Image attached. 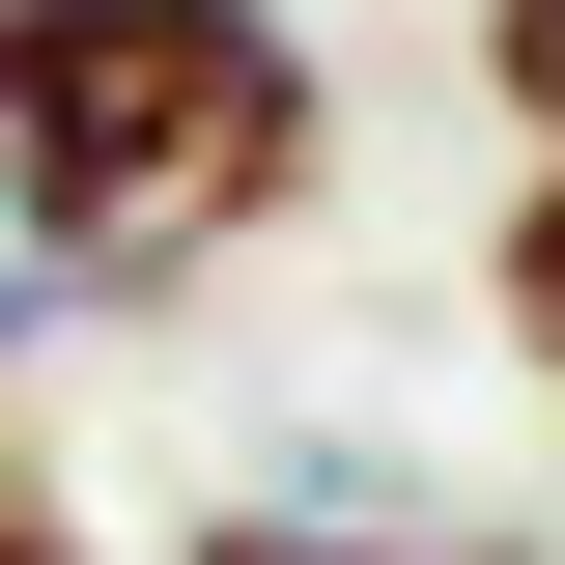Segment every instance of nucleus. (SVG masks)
Returning <instances> with one entry per match:
<instances>
[{
  "label": "nucleus",
  "mask_w": 565,
  "mask_h": 565,
  "mask_svg": "<svg viewBox=\"0 0 565 565\" xmlns=\"http://www.w3.org/2000/svg\"><path fill=\"white\" fill-rule=\"evenodd\" d=\"M340 170L311 0H0V255L57 311H199Z\"/></svg>",
  "instance_id": "nucleus-1"
},
{
  "label": "nucleus",
  "mask_w": 565,
  "mask_h": 565,
  "mask_svg": "<svg viewBox=\"0 0 565 565\" xmlns=\"http://www.w3.org/2000/svg\"><path fill=\"white\" fill-rule=\"evenodd\" d=\"M170 565H565V537L481 509V481H199Z\"/></svg>",
  "instance_id": "nucleus-2"
},
{
  "label": "nucleus",
  "mask_w": 565,
  "mask_h": 565,
  "mask_svg": "<svg viewBox=\"0 0 565 565\" xmlns=\"http://www.w3.org/2000/svg\"><path fill=\"white\" fill-rule=\"evenodd\" d=\"M481 340L565 396V141H509V226H481Z\"/></svg>",
  "instance_id": "nucleus-3"
},
{
  "label": "nucleus",
  "mask_w": 565,
  "mask_h": 565,
  "mask_svg": "<svg viewBox=\"0 0 565 565\" xmlns=\"http://www.w3.org/2000/svg\"><path fill=\"white\" fill-rule=\"evenodd\" d=\"M481 114H509V141H565V0H481Z\"/></svg>",
  "instance_id": "nucleus-4"
},
{
  "label": "nucleus",
  "mask_w": 565,
  "mask_h": 565,
  "mask_svg": "<svg viewBox=\"0 0 565 565\" xmlns=\"http://www.w3.org/2000/svg\"><path fill=\"white\" fill-rule=\"evenodd\" d=\"M0 565H114V537H85V481H57V452H0Z\"/></svg>",
  "instance_id": "nucleus-5"
},
{
  "label": "nucleus",
  "mask_w": 565,
  "mask_h": 565,
  "mask_svg": "<svg viewBox=\"0 0 565 565\" xmlns=\"http://www.w3.org/2000/svg\"><path fill=\"white\" fill-rule=\"evenodd\" d=\"M29 311H57V282H29V255H0V367H29Z\"/></svg>",
  "instance_id": "nucleus-6"
}]
</instances>
